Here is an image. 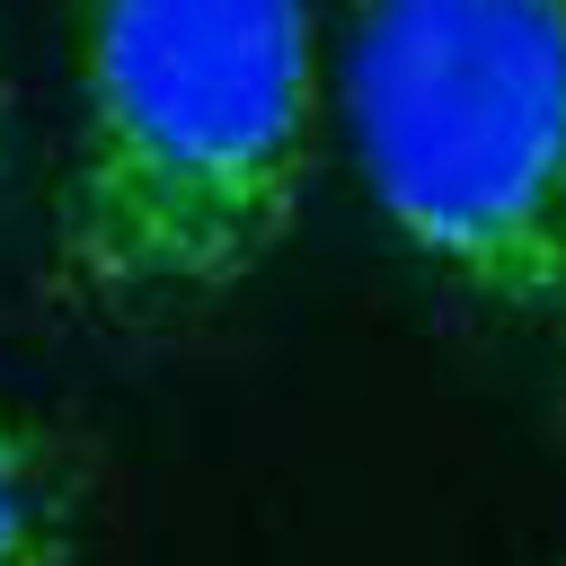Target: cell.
Here are the masks:
<instances>
[{"instance_id": "obj_1", "label": "cell", "mask_w": 566, "mask_h": 566, "mask_svg": "<svg viewBox=\"0 0 566 566\" xmlns=\"http://www.w3.org/2000/svg\"><path fill=\"white\" fill-rule=\"evenodd\" d=\"M318 159L310 0H71V142L44 274L80 318L239 292Z\"/></svg>"}, {"instance_id": "obj_2", "label": "cell", "mask_w": 566, "mask_h": 566, "mask_svg": "<svg viewBox=\"0 0 566 566\" xmlns=\"http://www.w3.org/2000/svg\"><path fill=\"white\" fill-rule=\"evenodd\" d=\"M336 80L398 248L566 345V0H354Z\"/></svg>"}, {"instance_id": "obj_3", "label": "cell", "mask_w": 566, "mask_h": 566, "mask_svg": "<svg viewBox=\"0 0 566 566\" xmlns=\"http://www.w3.org/2000/svg\"><path fill=\"white\" fill-rule=\"evenodd\" d=\"M71 548H80V460L27 407H0V566H71Z\"/></svg>"}]
</instances>
